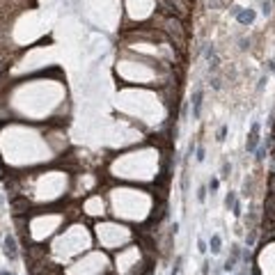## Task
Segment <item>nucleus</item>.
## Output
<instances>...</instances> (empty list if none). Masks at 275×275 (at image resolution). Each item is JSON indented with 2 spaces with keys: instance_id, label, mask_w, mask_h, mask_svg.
Returning <instances> with one entry per match:
<instances>
[{
  "instance_id": "f257e3e1",
  "label": "nucleus",
  "mask_w": 275,
  "mask_h": 275,
  "mask_svg": "<svg viewBox=\"0 0 275 275\" xmlns=\"http://www.w3.org/2000/svg\"><path fill=\"white\" fill-rule=\"evenodd\" d=\"M140 266H142V252L138 245H129L115 259V270L119 275H142Z\"/></svg>"
},
{
  "instance_id": "f03ea898",
  "label": "nucleus",
  "mask_w": 275,
  "mask_h": 275,
  "mask_svg": "<svg viewBox=\"0 0 275 275\" xmlns=\"http://www.w3.org/2000/svg\"><path fill=\"white\" fill-rule=\"evenodd\" d=\"M108 270V261L101 254H87L85 259L71 264L65 270V275H103Z\"/></svg>"
},
{
  "instance_id": "7ed1b4c3",
  "label": "nucleus",
  "mask_w": 275,
  "mask_h": 275,
  "mask_svg": "<svg viewBox=\"0 0 275 275\" xmlns=\"http://www.w3.org/2000/svg\"><path fill=\"white\" fill-rule=\"evenodd\" d=\"M99 234V243L106 250H117L122 243H126L131 238V232H126V227H117V225H99L97 227Z\"/></svg>"
},
{
  "instance_id": "20e7f679",
  "label": "nucleus",
  "mask_w": 275,
  "mask_h": 275,
  "mask_svg": "<svg viewBox=\"0 0 275 275\" xmlns=\"http://www.w3.org/2000/svg\"><path fill=\"white\" fill-rule=\"evenodd\" d=\"M257 145H259V124L254 122L252 131H250V135H248V151H254L257 149Z\"/></svg>"
},
{
  "instance_id": "39448f33",
  "label": "nucleus",
  "mask_w": 275,
  "mask_h": 275,
  "mask_svg": "<svg viewBox=\"0 0 275 275\" xmlns=\"http://www.w3.org/2000/svg\"><path fill=\"white\" fill-rule=\"evenodd\" d=\"M5 254L10 259H17L19 248H17V241H14V236H5Z\"/></svg>"
},
{
  "instance_id": "423d86ee",
  "label": "nucleus",
  "mask_w": 275,
  "mask_h": 275,
  "mask_svg": "<svg viewBox=\"0 0 275 275\" xmlns=\"http://www.w3.org/2000/svg\"><path fill=\"white\" fill-rule=\"evenodd\" d=\"M202 110V90H195L193 94V117H200Z\"/></svg>"
},
{
  "instance_id": "0eeeda50",
  "label": "nucleus",
  "mask_w": 275,
  "mask_h": 275,
  "mask_svg": "<svg viewBox=\"0 0 275 275\" xmlns=\"http://www.w3.org/2000/svg\"><path fill=\"white\" fill-rule=\"evenodd\" d=\"M236 19L243 23V26H248V23H252V21H254V12H252V10L238 12V14H236Z\"/></svg>"
},
{
  "instance_id": "6e6552de",
  "label": "nucleus",
  "mask_w": 275,
  "mask_h": 275,
  "mask_svg": "<svg viewBox=\"0 0 275 275\" xmlns=\"http://www.w3.org/2000/svg\"><path fill=\"white\" fill-rule=\"evenodd\" d=\"M209 245H211V252L218 254V252H220V236H218V234H213V236H211V241H209Z\"/></svg>"
},
{
  "instance_id": "1a4fd4ad",
  "label": "nucleus",
  "mask_w": 275,
  "mask_h": 275,
  "mask_svg": "<svg viewBox=\"0 0 275 275\" xmlns=\"http://www.w3.org/2000/svg\"><path fill=\"white\" fill-rule=\"evenodd\" d=\"M225 204H227V209H234V206H236V195H234V193H229V195H227Z\"/></svg>"
},
{
  "instance_id": "9d476101",
  "label": "nucleus",
  "mask_w": 275,
  "mask_h": 275,
  "mask_svg": "<svg viewBox=\"0 0 275 275\" xmlns=\"http://www.w3.org/2000/svg\"><path fill=\"white\" fill-rule=\"evenodd\" d=\"M197 161H204V149H202V147L197 149Z\"/></svg>"
},
{
  "instance_id": "9b49d317",
  "label": "nucleus",
  "mask_w": 275,
  "mask_h": 275,
  "mask_svg": "<svg viewBox=\"0 0 275 275\" xmlns=\"http://www.w3.org/2000/svg\"><path fill=\"white\" fill-rule=\"evenodd\" d=\"M209 188H211V190H216V188H218V179H213V181L209 183Z\"/></svg>"
},
{
  "instance_id": "f8f14e48",
  "label": "nucleus",
  "mask_w": 275,
  "mask_h": 275,
  "mask_svg": "<svg viewBox=\"0 0 275 275\" xmlns=\"http://www.w3.org/2000/svg\"><path fill=\"white\" fill-rule=\"evenodd\" d=\"M270 69H273V71H275V62H270Z\"/></svg>"
}]
</instances>
